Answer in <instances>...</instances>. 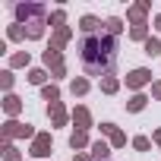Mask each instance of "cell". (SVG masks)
Listing matches in <instances>:
<instances>
[{
	"mask_svg": "<svg viewBox=\"0 0 161 161\" xmlns=\"http://www.w3.org/2000/svg\"><path fill=\"white\" fill-rule=\"evenodd\" d=\"M79 60H82L86 73L89 76H101L114 66L117 60V38L108 35V32H98V35H86L79 41Z\"/></svg>",
	"mask_w": 161,
	"mask_h": 161,
	"instance_id": "1",
	"label": "cell"
},
{
	"mask_svg": "<svg viewBox=\"0 0 161 161\" xmlns=\"http://www.w3.org/2000/svg\"><path fill=\"white\" fill-rule=\"evenodd\" d=\"M16 19L19 25H35V22H44V7L41 3H16Z\"/></svg>",
	"mask_w": 161,
	"mask_h": 161,
	"instance_id": "2",
	"label": "cell"
},
{
	"mask_svg": "<svg viewBox=\"0 0 161 161\" xmlns=\"http://www.w3.org/2000/svg\"><path fill=\"white\" fill-rule=\"evenodd\" d=\"M38 133L32 130V123H19V120H7L3 123V139H35Z\"/></svg>",
	"mask_w": 161,
	"mask_h": 161,
	"instance_id": "3",
	"label": "cell"
},
{
	"mask_svg": "<svg viewBox=\"0 0 161 161\" xmlns=\"http://www.w3.org/2000/svg\"><path fill=\"white\" fill-rule=\"evenodd\" d=\"M44 66H51V69H54V79L66 76V63H63V51H57V47H51V44H47V51H44Z\"/></svg>",
	"mask_w": 161,
	"mask_h": 161,
	"instance_id": "4",
	"label": "cell"
},
{
	"mask_svg": "<svg viewBox=\"0 0 161 161\" xmlns=\"http://www.w3.org/2000/svg\"><path fill=\"white\" fill-rule=\"evenodd\" d=\"M32 158H47L51 155V133H38L35 139H32Z\"/></svg>",
	"mask_w": 161,
	"mask_h": 161,
	"instance_id": "5",
	"label": "cell"
},
{
	"mask_svg": "<svg viewBox=\"0 0 161 161\" xmlns=\"http://www.w3.org/2000/svg\"><path fill=\"white\" fill-rule=\"evenodd\" d=\"M145 82H152V73H148L145 66H139V69H133V73L126 76V89H142Z\"/></svg>",
	"mask_w": 161,
	"mask_h": 161,
	"instance_id": "6",
	"label": "cell"
},
{
	"mask_svg": "<svg viewBox=\"0 0 161 161\" xmlns=\"http://www.w3.org/2000/svg\"><path fill=\"white\" fill-rule=\"evenodd\" d=\"M101 133H104V136L111 139V145H114V148L126 145V133H120V130H117L114 123H101Z\"/></svg>",
	"mask_w": 161,
	"mask_h": 161,
	"instance_id": "7",
	"label": "cell"
},
{
	"mask_svg": "<svg viewBox=\"0 0 161 161\" xmlns=\"http://www.w3.org/2000/svg\"><path fill=\"white\" fill-rule=\"evenodd\" d=\"M145 13H148V0H142V3H133V7L126 10V16L133 19V25H145V22H142Z\"/></svg>",
	"mask_w": 161,
	"mask_h": 161,
	"instance_id": "8",
	"label": "cell"
},
{
	"mask_svg": "<svg viewBox=\"0 0 161 161\" xmlns=\"http://www.w3.org/2000/svg\"><path fill=\"white\" fill-rule=\"evenodd\" d=\"M47 117H51V123L54 126H63L66 123V108L57 101V104H47Z\"/></svg>",
	"mask_w": 161,
	"mask_h": 161,
	"instance_id": "9",
	"label": "cell"
},
{
	"mask_svg": "<svg viewBox=\"0 0 161 161\" xmlns=\"http://www.w3.org/2000/svg\"><path fill=\"white\" fill-rule=\"evenodd\" d=\"M73 123H76L79 130H89V126H92V114H89V108L79 104V108L73 111Z\"/></svg>",
	"mask_w": 161,
	"mask_h": 161,
	"instance_id": "10",
	"label": "cell"
},
{
	"mask_svg": "<svg viewBox=\"0 0 161 161\" xmlns=\"http://www.w3.org/2000/svg\"><path fill=\"white\" fill-rule=\"evenodd\" d=\"M108 155H111V145H108L104 139L92 142V158H95V161H108Z\"/></svg>",
	"mask_w": 161,
	"mask_h": 161,
	"instance_id": "11",
	"label": "cell"
},
{
	"mask_svg": "<svg viewBox=\"0 0 161 161\" xmlns=\"http://www.w3.org/2000/svg\"><path fill=\"white\" fill-rule=\"evenodd\" d=\"M79 29H82L86 35H98V29H101V22H98L95 16H82V19H79Z\"/></svg>",
	"mask_w": 161,
	"mask_h": 161,
	"instance_id": "12",
	"label": "cell"
},
{
	"mask_svg": "<svg viewBox=\"0 0 161 161\" xmlns=\"http://www.w3.org/2000/svg\"><path fill=\"white\" fill-rule=\"evenodd\" d=\"M86 145H89V133H86V130H76V133L69 136V148L79 152V148H86Z\"/></svg>",
	"mask_w": 161,
	"mask_h": 161,
	"instance_id": "13",
	"label": "cell"
},
{
	"mask_svg": "<svg viewBox=\"0 0 161 161\" xmlns=\"http://www.w3.org/2000/svg\"><path fill=\"white\" fill-rule=\"evenodd\" d=\"M69 38H73V32H69V29H57V32H54V38H51V47H57V51H60Z\"/></svg>",
	"mask_w": 161,
	"mask_h": 161,
	"instance_id": "14",
	"label": "cell"
},
{
	"mask_svg": "<svg viewBox=\"0 0 161 161\" xmlns=\"http://www.w3.org/2000/svg\"><path fill=\"white\" fill-rule=\"evenodd\" d=\"M3 111H7L10 117H16V114L22 111V101H19L16 95H7V98H3Z\"/></svg>",
	"mask_w": 161,
	"mask_h": 161,
	"instance_id": "15",
	"label": "cell"
},
{
	"mask_svg": "<svg viewBox=\"0 0 161 161\" xmlns=\"http://www.w3.org/2000/svg\"><path fill=\"white\" fill-rule=\"evenodd\" d=\"M145 104H148V98H145V95H133V98L126 101V111H133V114H139V111H142Z\"/></svg>",
	"mask_w": 161,
	"mask_h": 161,
	"instance_id": "16",
	"label": "cell"
},
{
	"mask_svg": "<svg viewBox=\"0 0 161 161\" xmlns=\"http://www.w3.org/2000/svg\"><path fill=\"white\" fill-rule=\"evenodd\" d=\"M117 89H120V79H114V76H104V79H101V92H104V95H114Z\"/></svg>",
	"mask_w": 161,
	"mask_h": 161,
	"instance_id": "17",
	"label": "cell"
},
{
	"mask_svg": "<svg viewBox=\"0 0 161 161\" xmlns=\"http://www.w3.org/2000/svg\"><path fill=\"white\" fill-rule=\"evenodd\" d=\"M104 32H108V35H114V38H117V35H120V32H123V22H120V19H117V16H111V19H108V22H104Z\"/></svg>",
	"mask_w": 161,
	"mask_h": 161,
	"instance_id": "18",
	"label": "cell"
},
{
	"mask_svg": "<svg viewBox=\"0 0 161 161\" xmlns=\"http://www.w3.org/2000/svg\"><path fill=\"white\" fill-rule=\"evenodd\" d=\"M41 98L51 101V104H57V101H60V89H57V86H44V89H41Z\"/></svg>",
	"mask_w": 161,
	"mask_h": 161,
	"instance_id": "19",
	"label": "cell"
},
{
	"mask_svg": "<svg viewBox=\"0 0 161 161\" xmlns=\"http://www.w3.org/2000/svg\"><path fill=\"white\" fill-rule=\"evenodd\" d=\"M69 92H73V95H86V92H89V79H73V82H69Z\"/></svg>",
	"mask_w": 161,
	"mask_h": 161,
	"instance_id": "20",
	"label": "cell"
},
{
	"mask_svg": "<svg viewBox=\"0 0 161 161\" xmlns=\"http://www.w3.org/2000/svg\"><path fill=\"white\" fill-rule=\"evenodd\" d=\"M3 161H22V155H19V148H16L13 142L3 145Z\"/></svg>",
	"mask_w": 161,
	"mask_h": 161,
	"instance_id": "21",
	"label": "cell"
},
{
	"mask_svg": "<svg viewBox=\"0 0 161 161\" xmlns=\"http://www.w3.org/2000/svg\"><path fill=\"white\" fill-rule=\"evenodd\" d=\"M63 22H66V13H63V10H57V13L51 16V29H54V32H57V29H66Z\"/></svg>",
	"mask_w": 161,
	"mask_h": 161,
	"instance_id": "22",
	"label": "cell"
},
{
	"mask_svg": "<svg viewBox=\"0 0 161 161\" xmlns=\"http://www.w3.org/2000/svg\"><path fill=\"white\" fill-rule=\"evenodd\" d=\"M130 38H133V41H148V29H145V25H133Z\"/></svg>",
	"mask_w": 161,
	"mask_h": 161,
	"instance_id": "23",
	"label": "cell"
},
{
	"mask_svg": "<svg viewBox=\"0 0 161 161\" xmlns=\"http://www.w3.org/2000/svg\"><path fill=\"white\" fill-rule=\"evenodd\" d=\"M145 54H148V57H158V54H161V41H158V38H148V41H145Z\"/></svg>",
	"mask_w": 161,
	"mask_h": 161,
	"instance_id": "24",
	"label": "cell"
},
{
	"mask_svg": "<svg viewBox=\"0 0 161 161\" xmlns=\"http://www.w3.org/2000/svg\"><path fill=\"white\" fill-rule=\"evenodd\" d=\"M10 66H29V51H19L10 57Z\"/></svg>",
	"mask_w": 161,
	"mask_h": 161,
	"instance_id": "25",
	"label": "cell"
},
{
	"mask_svg": "<svg viewBox=\"0 0 161 161\" xmlns=\"http://www.w3.org/2000/svg\"><path fill=\"white\" fill-rule=\"evenodd\" d=\"M133 148H136V152H148V148H152V139H148V136H136V139H133Z\"/></svg>",
	"mask_w": 161,
	"mask_h": 161,
	"instance_id": "26",
	"label": "cell"
},
{
	"mask_svg": "<svg viewBox=\"0 0 161 161\" xmlns=\"http://www.w3.org/2000/svg\"><path fill=\"white\" fill-rule=\"evenodd\" d=\"M44 79H47L44 69H32V73H29V82H32V86H44Z\"/></svg>",
	"mask_w": 161,
	"mask_h": 161,
	"instance_id": "27",
	"label": "cell"
},
{
	"mask_svg": "<svg viewBox=\"0 0 161 161\" xmlns=\"http://www.w3.org/2000/svg\"><path fill=\"white\" fill-rule=\"evenodd\" d=\"M7 38H10V41H22V38H25V29H19V22H16V25H10Z\"/></svg>",
	"mask_w": 161,
	"mask_h": 161,
	"instance_id": "28",
	"label": "cell"
},
{
	"mask_svg": "<svg viewBox=\"0 0 161 161\" xmlns=\"http://www.w3.org/2000/svg\"><path fill=\"white\" fill-rule=\"evenodd\" d=\"M0 86H3V89H13V73H10V69L0 73Z\"/></svg>",
	"mask_w": 161,
	"mask_h": 161,
	"instance_id": "29",
	"label": "cell"
},
{
	"mask_svg": "<svg viewBox=\"0 0 161 161\" xmlns=\"http://www.w3.org/2000/svg\"><path fill=\"white\" fill-rule=\"evenodd\" d=\"M152 95H155V98L161 101V82H152Z\"/></svg>",
	"mask_w": 161,
	"mask_h": 161,
	"instance_id": "30",
	"label": "cell"
},
{
	"mask_svg": "<svg viewBox=\"0 0 161 161\" xmlns=\"http://www.w3.org/2000/svg\"><path fill=\"white\" fill-rule=\"evenodd\" d=\"M76 161H95V158H92V155H86V152H79V155H76Z\"/></svg>",
	"mask_w": 161,
	"mask_h": 161,
	"instance_id": "31",
	"label": "cell"
},
{
	"mask_svg": "<svg viewBox=\"0 0 161 161\" xmlns=\"http://www.w3.org/2000/svg\"><path fill=\"white\" fill-rule=\"evenodd\" d=\"M152 139H155V142H158V145H161V126H158V130H155V136H152Z\"/></svg>",
	"mask_w": 161,
	"mask_h": 161,
	"instance_id": "32",
	"label": "cell"
},
{
	"mask_svg": "<svg viewBox=\"0 0 161 161\" xmlns=\"http://www.w3.org/2000/svg\"><path fill=\"white\" fill-rule=\"evenodd\" d=\"M155 29H158V32H161V13H158V16H155Z\"/></svg>",
	"mask_w": 161,
	"mask_h": 161,
	"instance_id": "33",
	"label": "cell"
}]
</instances>
